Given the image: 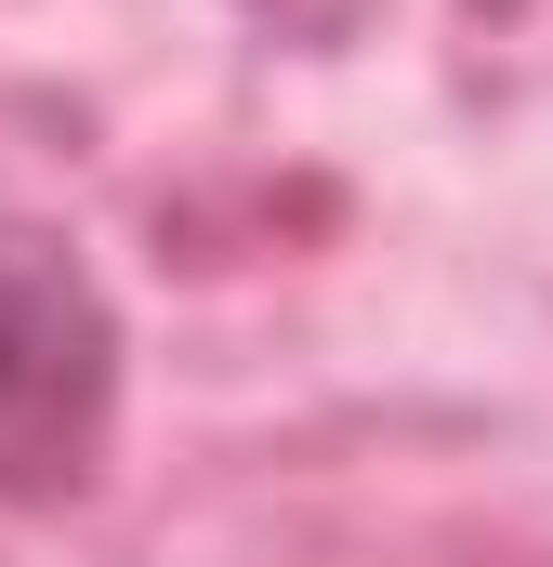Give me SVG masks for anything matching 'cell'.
Returning a JSON list of instances; mask_svg holds the SVG:
<instances>
[{
  "label": "cell",
  "instance_id": "obj_1",
  "mask_svg": "<svg viewBox=\"0 0 553 567\" xmlns=\"http://www.w3.org/2000/svg\"><path fill=\"white\" fill-rule=\"evenodd\" d=\"M119 303L93 251L40 212H0V502L93 488L119 435Z\"/></svg>",
  "mask_w": 553,
  "mask_h": 567
}]
</instances>
